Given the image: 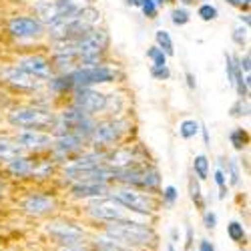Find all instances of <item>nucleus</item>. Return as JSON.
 I'll list each match as a JSON object with an SVG mask.
<instances>
[{
    "label": "nucleus",
    "mask_w": 251,
    "mask_h": 251,
    "mask_svg": "<svg viewBox=\"0 0 251 251\" xmlns=\"http://www.w3.org/2000/svg\"><path fill=\"white\" fill-rule=\"evenodd\" d=\"M2 189H4V185H2V181H0V195H2Z\"/></svg>",
    "instance_id": "obj_47"
},
{
    "label": "nucleus",
    "mask_w": 251,
    "mask_h": 251,
    "mask_svg": "<svg viewBox=\"0 0 251 251\" xmlns=\"http://www.w3.org/2000/svg\"><path fill=\"white\" fill-rule=\"evenodd\" d=\"M151 75H153L155 78H159V80H165V78L171 76L169 69H167L165 65H153V67H151Z\"/></svg>",
    "instance_id": "obj_33"
},
{
    "label": "nucleus",
    "mask_w": 251,
    "mask_h": 251,
    "mask_svg": "<svg viewBox=\"0 0 251 251\" xmlns=\"http://www.w3.org/2000/svg\"><path fill=\"white\" fill-rule=\"evenodd\" d=\"M45 233L52 241V245L82 243V241H89V237H91V233L82 225L65 221V219H50L45 225Z\"/></svg>",
    "instance_id": "obj_3"
},
{
    "label": "nucleus",
    "mask_w": 251,
    "mask_h": 251,
    "mask_svg": "<svg viewBox=\"0 0 251 251\" xmlns=\"http://www.w3.org/2000/svg\"><path fill=\"white\" fill-rule=\"evenodd\" d=\"M32 169H34V163L30 159L23 157V155L16 157V159H10L8 165H6V171L12 177H16V179H28V177H32Z\"/></svg>",
    "instance_id": "obj_17"
},
{
    "label": "nucleus",
    "mask_w": 251,
    "mask_h": 251,
    "mask_svg": "<svg viewBox=\"0 0 251 251\" xmlns=\"http://www.w3.org/2000/svg\"><path fill=\"white\" fill-rule=\"evenodd\" d=\"M0 75L6 78V82H10V85H14L18 89H25V91H32V89L40 87V80L36 76L28 75L26 71H23L20 67H6L0 71Z\"/></svg>",
    "instance_id": "obj_11"
},
{
    "label": "nucleus",
    "mask_w": 251,
    "mask_h": 251,
    "mask_svg": "<svg viewBox=\"0 0 251 251\" xmlns=\"http://www.w3.org/2000/svg\"><path fill=\"white\" fill-rule=\"evenodd\" d=\"M56 199L49 193H28L23 201H20V209L23 213L32 217V219H45L50 217L56 211Z\"/></svg>",
    "instance_id": "obj_6"
},
{
    "label": "nucleus",
    "mask_w": 251,
    "mask_h": 251,
    "mask_svg": "<svg viewBox=\"0 0 251 251\" xmlns=\"http://www.w3.org/2000/svg\"><path fill=\"white\" fill-rule=\"evenodd\" d=\"M187 80H189V87L193 89V87H195V80H193V75H187Z\"/></svg>",
    "instance_id": "obj_43"
},
{
    "label": "nucleus",
    "mask_w": 251,
    "mask_h": 251,
    "mask_svg": "<svg viewBox=\"0 0 251 251\" xmlns=\"http://www.w3.org/2000/svg\"><path fill=\"white\" fill-rule=\"evenodd\" d=\"M193 173L199 181H205L209 179V159L205 155H197L193 159Z\"/></svg>",
    "instance_id": "obj_22"
},
{
    "label": "nucleus",
    "mask_w": 251,
    "mask_h": 251,
    "mask_svg": "<svg viewBox=\"0 0 251 251\" xmlns=\"http://www.w3.org/2000/svg\"><path fill=\"white\" fill-rule=\"evenodd\" d=\"M80 147H82V139L76 135H60L56 141H52V149L58 157H69Z\"/></svg>",
    "instance_id": "obj_15"
},
{
    "label": "nucleus",
    "mask_w": 251,
    "mask_h": 251,
    "mask_svg": "<svg viewBox=\"0 0 251 251\" xmlns=\"http://www.w3.org/2000/svg\"><path fill=\"white\" fill-rule=\"evenodd\" d=\"M8 121L20 129H49L56 123L52 113L43 109H16L8 115Z\"/></svg>",
    "instance_id": "obj_5"
},
{
    "label": "nucleus",
    "mask_w": 251,
    "mask_h": 251,
    "mask_svg": "<svg viewBox=\"0 0 251 251\" xmlns=\"http://www.w3.org/2000/svg\"><path fill=\"white\" fill-rule=\"evenodd\" d=\"M199 16H201V20H205V23H209V20H215L217 18V8L211 6V4H203L199 8Z\"/></svg>",
    "instance_id": "obj_31"
},
{
    "label": "nucleus",
    "mask_w": 251,
    "mask_h": 251,
    "mask_svg": "<svg viewBox=\"0 0 251 251\" xmlns=\"http://www.w3.org/2000/svg\"><path fill=\"white\" fill-rule=\"evenodd\" d=\"M153 2H157V4H165V2H169V0H153Z\"/></svg>",
    "instance_id": "obj_45"
},
{
    "label": "nucleus",
    "mask_w": 251,
    "mask_h": 251,
    "mask_svg": "<svg viewBox=\"0 0 251 251\" xmlns=\"http://www.w3.org/2000/svg\"><path fill=\"white\" fill-rule=\"evenodd\" d=\"M225 177H227V183L231 187H237L239 181H241V171H239V165L235 159H231L227 165H225Z\"/></svg>",
    "instance_id": "obj_23"
},
{
    "label": "nucleus",
    "mask_w": 251,
    "mask_h": 251,
    "mask_svg": "<svg viewBox=\"0 0 251 251\" xmlns=\"http://www.w3.org/2000/svg\"><path fill=\"white\" fill-rule=\"evenodd\" d=\"M113 78H115V73L104 67H85L71 75L73 87H78V89H87L91 85H99V82H111Z\"/></svg>",
    "instance_id": "obj_8"
},
{
    "label": "nucleus",
    "mask_w": 251,
    "mask_h": 251,
    "mask_svg": "<svg viewBox=\"0 0 251 251\" xmlns=\"http://www.w3.org/2000/svg\"><path fill=\"white\" fill-rule=\"evenodd\" d=\"M179 133L183 139H193L197 133H199V123L193 121V119H187L181 123V127H179Z\"/></svg>",
    "instance_id": "obj_26"
},
{
    "label": "nucleus",
    "mask_w": 251,
    "mask_h": 251,
    "mask_svg": "<svg viewBox=\"0 0 251 251\" xmlns=\"http://www.w3.org/2000/svg\"><path fill=\"white\" fill-rule=\"evenodd\" d=\"M119 125L117 123H104V125H99V127L93 129V141L97 145H111L119 139V133L121 129H117Z\"/></svg>",
    "instance_id": "obj_16"
},
{
    "label": "nucleus",
    "mask_w": 251,
    "mask_h": 251,
    "mask_svg": "<svg viewBox=\"0 0 251 251\" xmlns=\"http://www.w3.org/2000/svg\"><path fill=\"white\" fill-rule=\"evenodd\" d=\"M141 2L143 0H129V4H133V6H141Z\"/></svg>",
    "instance_id": "obj_44"
},
{
    "label": "nucleus",
    "mask_w": 251,
    "mask_h": 251,
    "mask_svg": "<svg viewBox=\"0 0 251 251\" xmlns=\"http://www.w3.org/2000/svg\"><path fill=\"white\" fill-rule=\"evenodd\" d=\"M189 251H197V249H189Z\"/></svg>",
    "instance_id": "obj_49"
},
{
    "label": "nucleus",
    "mask_w": 251,
    "mask_h": 251,
    "mask_svg": "<svg viewBox=\"0 0 251 251\" xmlns=\"http://www.w3.org/2000/svg\"><path fill=\"white\" fill-rule=\"evenodd\" d=\"M18 67L26 71L28 75L36 76L38 80H45V78H50L52 75V67L49 65V60L43 58V56H28V58H23L18 62Z\"/></svg>",
    "instance_id": "obj_13"
},
{
    "label": "nucleus",
    "mask_w": 251,
    "mask_h": 251,
    "mask_svg": "<svg viewBox=\"0 0 251 251\" xmlns=\"http://www.w3.org/2000/svg\"><path fill=\"white\" fill-rule=\"evenodd\" d=\"M169 235H171V241H169V243H177V241L181 239V231H179L177 227H173V229H171Z\"/></svg>",
    "instance_id": "obj_39"
},
{
    "label": "nucleus",
    "mask_w": 251,
    "mask_h": 251,
    "mask_svg": "<svg viewBox=\"0 0 251 251\" xmlns=\"http://www.w3.org/2000/svg\"><path fill=\"white\" fill-rule=\"evenodd\" d=\"M99 233L109 237L117 245L133 251H155L159 247V235L155 227L147 221L133 219L131 215L119 221L104 223Z\"/></svg>",
    "instance_id": "obj_1"
},
{
    "label": "nucleus",
    "mask_w": 251,
    "mask_h": 251,
    "mask_svg": "<svg viewBox=\"0 0 251 251\" xmlns=\"http://www.w3.org/2000/svg\"><path fill=\"white\" fill-rule=\"evenodd\" d=\"M203 215V227L207 229V231H215L217 229V213L213 211V209H205V211H201Z\"/></svg>",
    "instance_id": "obj_28"
},
{
    "label": "nucleus",
    "mask_w": 251,
    "mask_h": 251,
    "mask_svg": "<svg viewBox=\"0 0 251 251\" xmlns=\"http://www.w3.org/2000/svg\"><path fill=\"white\" fill-rule=\"evenodd\" d=\"M183 2H185V4H191V2H193V0H183Z\"/></svg>",
    "instance_id": "obj_48"
},
{
    "label": "nucleus",
    "mask_w": 251,
    "mask_h": 251,
    "mask_svg": "<svg viewBox=\"0 0 251 251\" xmlns=\"http://www.w3.org/2000/svg\"><path fill=\"white\" fill-rule=\"evenodd\" d=\"M227 2L233 4V6H241V8H243V6H245V8L249 6V0H227Z\"/></svg>",
    "instance_id": "obj_40"
},
{
    "label": "nucleus",
    "mask_w": 251,
    "mask_h": 251,
    "mask_svg": "<svg viewBox=\"0 0 251 251\" xmlns=\"http://www.w3.org/2000/svg\"><path fill=\"white\" fill-rule=\"evenodd\" d=\"M141 8H143L145 16L155 18V14H157V6H155V2H153V0H143V2H141Z\"/></svg>",
    "instance_id": "obj_35"
},
{
    "label": "nucleus",
    "mask_w": 251,
    "mask_h": 251,
    "mask_svg": "<svg viewBox=\"0 0 251 251\" xmlns=\"http://www.w3.org/2000/svg\"><path fill=\"white\" fill-rule=\"evenodd\" d=\"M177 199H179V191H177V187H175V185H167V187H163V191H161V201H163L165 207H175Z\"/></svg>",
    "instance_id": "obj_24"
},
{
    "label": "nucleus",
    "mask_w": 251,
    "mask_h": 251,
    "mask_svg": "<svg viewBox=\"0 0 251 251\" xmlns=\"http://www.w3.org/2000/svg\"><path fill=\"white\" fill-rule=\"evenodd\" d=\"M193 243H195V235H193V227H187L185 231V251L193 249Z\"/></svg>",
    "instance_id": "obj_37"
},
{
    "label": "nucleus",
    "mask_w": 251,
    "mask_h": 251,
    "mask_svg": "<svg viewBox=\"0 0 251 251\" xmlns=\"http://www.w3.org/2000/svg\"><path fill=\"white\" fill-rule=\"evenodd\" d=\"M50 87H52V89H56V91H65V89H71V87H73V80H71V76L56 78V80H52V82H50Z\"/></svg>",
    "instance_id": "obj_34"
},
{
    "label": "nucleus",
    "mask_w": 251,
    "mask_h": 251,
    "mask_svg": "<svg viewBox=\"0 0 251 251\" xmlns=\"http://www.w3.org/2000/svg\"><path fill=\"white\" fill-rule=\"evenodd\" d=\"M241 69L245 71V75L249 76V54H245V58L241 60Z\"/></svg>",
    "instance_id": "obj_41"
},
{
    "label": "nucleus",
    "mask_w": 251,
    "mask_h": 251,
    "mask_svg": "<svg viewBox=\"0 0 251 251\" xmlns=\"http://www.w3.org/2000/svg\"><path fill=\"white\" fill-rule=\"evenodd\" d=\"M8 28L14 36L18 38H34L43 34V25L34 18H26V16H16L8 23Z\"/></svg>",
    "instance_id": "obj_12"
},
{
    "label": "nucleus",
    "mask_w": 251,
    "mask_h": 251,
    "mask_svg": "<svg viewBox=\"0 0 251 251\" xmlns=\"http://www.w3.org/2000/svg\"><path fill=\"white\" fill-rule=\"evenodd\" d=\"M227 237L231 239L233 243L237 245H245L247 243V231H245V227L241 221H229L227 223Z\"/></svg>",
    "instance_id": "obj_19"
},
{
    "label": "nucleus",
    "mask_w": 251,
    "mask_h": 251,
    "mask_svg": "<svg viewBox=\"0 0 251 251\" xmlns=\"http://www.w3.org/2000/svg\"><path fill=\"white\" fill-rule=\"evenodd\" d=\"M147 56L155 60V65H165V62H167V54H165L159 47H153V49L147 52Z\"/></svg>",
    "instance_id": "obj_32"
},
{
    "label": "nucleus",
    "mask_w": 251,
    "mask_h": 251,
    "mask_svg": "<svg viewBox=\"0 0 251 251\" xmlns=\"http://www.w3.org/2000/svg\"><path fill=\"white\" fill-rule=\"evenodd\" d=\"M165 251H177V247H175V243H167V247H165Z\"/></svg>",
    "instance_id": "obj_42"
},
{
    "label": "nucleus",
    "mask_w": 251,
    "mask_h": 251,
    "mask_svg": "<svg viewBox=\"0 0 251 251\" xmlns=\"http://www.w3.org/2000/svg\"><path fill=\"white\" fill-rule=\"evenodd\" d=\"M229 139H231V145H233L237 151H243V149H245V145L249 143V137H247V133H245L243 129H235V131H231Z\"/></svg>",
    "instance_id": "obj_27"
},
{
    "label": "nucleus",
    "mask_w": 251,
    "mask_h": 251,
    "mask_svg": "<svg viewBox=\"0 0 251 251\" xmlns=\"http://www.w3.org/2000/svg\"><path fill=\"white\" fill-rule=\"evenodd\" d=\"M75 102H76V109H80L87 115H93V113H99V111H102L104 107H107V95L97 93L89 87L78 89L76 97H75Z\"/></svg>",
    "instance_id": "obj_10"
},
{
    "label": "nucleus",
    "mask_w": 251,
    "mask_h": 251,
    "mask_svg": "<svg viewBox=\"0 0 251 251\" xmlns=\"http://www.w3.org/2000/svg\"><path fill=\"white\" fill-rule=\"evenodd\" d=\"M155 38H157V47H159L165 54H173V52H175V50H173V40H171L169 32H165V30H157Z\"/></svg>",
    "instance_id": "obj_25"
},
{
    "label": "nucleus",
    "mask_w": 251,
    "mask_h": 251,
    "mask_svg": "<svg viewBox=\"0 0 251 251\" xmlns=\"http://www.w3.org/2000/svg\"><path fill=\"white\" fill-rule=\"evenodd\" d=\"M111 185L109 183H97V181H75L71 185V197L78 201H91L97 197L109 195Z\"/></svg>",
    "instance_id": "obj_9"
},
{
    "label": "nucleus",
    "mask_w": 251,
    "mask_h": 251,
    "mask_svg": "<svg viewBox=\"0 0 251 251\" xmlns=\"http://www.w3.org/2000/svg\"><path fill=\"white\" fill-rule=\"evenodd\" d=\"M91 239V237H89ZM52 251H93L91 241H82V243H71V245H54Z\"/></svg>",
    "instance_id": "obj_29"
},
{
    "label": "nucleus",
    "mask_w": 251,
    "mask_h": 251,
    "mask_svg": "<svg viewBox=\"0 0 251 251\" xmlns=\"http://www.w3.org/2000/svg\"><path fill=\"white\" fill-rule=\"evenodd\" d=\"M89 2H93V0H89Z\"/></svg>",
    "instance_id": "obj_50"
},
{
    "label": "nucleus",
    "mask_w": 251,
    "mask_h": 251,
    "mask_svg": "<svg viewBox=\"0 0 251 251\" xmlns=\"http://www.w3.org/2000/svg\"><path fill=\"white\" fill-rule=\"evenodd\" d=\"M173 23L177 26H183V25L189 23V14H187V10H175L173 12Z\"/></svg>",
    "instance_id": "obj_36"
},
{
    "label": "nucleus",
    "mask_w": 251,
    "mask_h": 251,
    "mask_svg": "<svg viewBox=\"0 0 251 251\" xmlns=\"http://www.w3.org/2000/svg\"><path fill=\"white\" fill-rule=\"evenodd\" d=\"M107 47V36L102 30H89L87 34H82L76 45H75V52L85 60V62H97L99 54L102 52V49Z\"/></svg>",
    "instance_id": "obj_7"
},
{
    "label": "nucleus",
    "mask_w": 251,
    "mask_h": 251,
    "mask_svg": "<svg viewBox=\"0 0 251 251\" xmlns=\"http://www.w3.org/2000/svg\"><path fill=\"white\" fill-rule=\"evenodd\" d=\"M189 195H191V201L195 203V207L199 211H205V201H203V193H201V181L193 175L189 179Z\"/></svg>",
    "instance_id": "obj_21"
},
{
    "label": "nucleus",
    "mask_w": 251,
    "mask_h": 251,
    "mask_svg": "<svg viewBox=\"0 0 251 251\" xmlns=\"http://www.w3.org/2000/svg\"><path fill=\"white\" fill-rule=\"evenodd\" d=\"M197 251H217V247L213 245V241H209V239H199Z\"/></svg>",
    "instance_id": "obj_38"
},
{
    "label": "nucleus",
    "mask_w": 251,
    "mask_h": 251,
    "mask_svg": "<svg viewBox=\"0 0 251 251\" xmlns=\"http://www.w3.org/2000/svg\"><path fill=\"white\" fill-rule=\"evenodd\" d=\"M23 147L16 143V141H10V139H0V161H10V159H16L23 155Z\"/></svg>",
    "instance_id": "obj_18"
},
{
    "label": "nucleus",
    "mask_w": 251,
    "mask_h": 251,
    "mask_svg": "<svg viewBox=\"0 0 251 251\" xmlns=\"http://www.w3.org/2000/svg\"><path fill=\"white\" fill-rule=\"evenodd\" d=\"M109 195L115 197L125 209H127L129 215H139L143 219H149L159 207V201L153 193L137 189V187H127V185L111 187Z\"/></svg>",
    "instance_id": "obj_2"
},
{
    "label": "nucleus",
    "mask_w": 251,
    "mask_h": 251,
    "mask_svg": "<svg viewBox=\"0 0 251 251\" xmlns=\"http://www.w3.org/2000/svg\"><path fill=\"white\" fill-rule=\"evenodd\" d=\"M115 251H133V249H125V247H119V249H115Z\"/></svg>",
    "instance_id": "obj_46"
},
{
    "label": "nucleus",
    "mask_w": 251,
    "mask_h": 251,
    "mask_svg": "<svg viewBox=\"0 0 251 251\" xmlns=\"http://www.w3.org/2000/svg\"><path fill=\"white\" fill-rule=\"evenodd\" d=\"M213 179H215V183L219 187V199H225L227 197V177H225V171L217 167L215 173H213Z\"/></svg>",
    "instance_id": "obj_30"
},
{
    "label": "nucleus",
    "mask_w": 251,
    "mask_h": 251,
    "mask_svg": "<svg viewBox=\"0 0 251 251\" xmlns=\"http://www.w3.org/2000/svg\"><path fill=\"white\" fill-rule=\"evenodd\" d=\"M36 12L43 16V20L49 23V25L56 23V20L60 18V10H58L56 2H38L36 4Z\"/></svg>",
    "instance_id": "obj_20"
},
{
    "label": "nucleus",
    "mask_w": 251,
    "mask_h": 251,
    "mask_svg": "<svg viewBox=\"0 0 251 251\" xmlns=\"http://www.w3.org/2000/svg\"><path fill=\"white\" fill-rule=\"evenodd\" d=\"M85 213L93 219V221H99V223H111V221H119V219H125L129 217L127 209H125L115 197L111 195H104V197H97V199H91L87 201V207H85Z\"/></svg>",
    "instance_id": "obj_4"
},
{
    "label": "nucleus",
    "mask_w": 251,
    "mask_h": 251,
    "mask_svg": "<svg viewBox=\"0 0 251 251\" xmlns=\"http://www.w3.org/2000/svg\"><path fill=\"white\" fill-rule=\"evenodd\" d=\"M16 143L20 145L23 149H47L52 147V139L47 133H40V131H23L16 137Z\"/></svg>",
    "instance_id": "obj_14"
}]
</instances>
